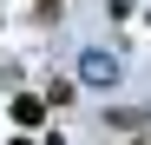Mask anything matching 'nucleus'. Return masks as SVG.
<instances>
[{
  "instance_id": "obj_1",
  "label": "nucleus",
  "mask_w": 151,
  "mask_h": 145,
  "mask_svg": "<svg viewBox=\"0 0 151 145\" xmlns=\"http://www.w3.org/2000/svg\"><path fill=\"white\" fill-rule=\"evenodd\" d=\"M7 112H13V125H20V132H40L46 119H53L46 92H13V99H7Z\"/></svg>"
},
{
  "instance_id": "obj_2",
  "label": "nucleus",
  "mask_w": 151,
  "mask_h": 145,
  "mask_svg": "<svg viewBox=\"0 0 151 145\" xmlns=\"http://www.w3.org/2000/svg\"><path fill=\"white\" fill-rule=\"evenodd\" d=\"M79 79H92V86H112V79H118V59H112V53H86V59H79Z\"/></svg>"
},
{
  "instance_id": "obj_3",
  "label": "nucleus",
  "mask_w": 151,
  "mask_h": 145,
  "mask_svg": "<svg viewBox=\"0 0 151 145\" xmlns=\"http://www.w3.org/2000/svg\"><path fill=\"white\" fill-rule=\"evenodd\" d=\"M46 106H72V79H53V86H46Z\"/></svg>"
},
{
  "instance_id": "obj_4",
  "label": "nucleus",
  "mask_w": 151,
  "mask_h": 145,
  "mask_svg": "<svg viewBox=\"0 0 151 145\" xmlns=\"http://www.w3.org/2000/svg\"><path fill=\"white\" fill-rule=\"evenodd\" d=\"M59 7L66 0H33V20H59Z\"/></svg>"
},
{
  "instance_id": "obj_5",
  "label": "nucleus",
  "mask_w": 151,
  "mask_h": 145,
  "mask_svg": "<svg viewBox=\"0 0 151 145\" xmlns=\"http://www.w3.org/2000/svg\"><path fill=\"white\" fill-rule=\"evenodd\" d=\"M40 145H66V138H59V132H46V138H40Z\"/></svg>"
},
{
  "instance_id": "obj_6",
  "label": "nucleus",
  "mask_w": 151,
  "mask_h": 145,
  "mask_svg": "<svg viewBox=\"0 0 151 145\" xmlns=\"http://www.w3.org/2000/svg\"><path fill=\"white\" fill-rule=\"evenodd\" d=\"M7 145H33V138H27V132H20V138H7Z\"/></svg>"
},
{
  "instance_id": "obj_7",
  "label": "nucleus",
  "mask_w": 151,
  "mask_h": 145,
  "mask_svg": "<svg viewBox=\"0 0 151 145\" xmlns=\"http://www.w3.org/2000/svg\"><path fill=\"white\" fill-rule=\"evenodd\" d=\"M132 145H151V138H132Z\"/></svg>"
}]
</instances>
